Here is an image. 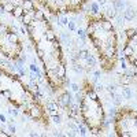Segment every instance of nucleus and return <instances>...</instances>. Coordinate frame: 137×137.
<instances>
[{
    "mask_svg": "<svg viewBox=\"0 0 137 137\" xmlns=\"http://www.w3.org/2000/svg\"><path fill=\"white\" fill-rule=\"evenodd\" d=\"M113 6L115 7V10L118 11V12H122L123 14V11L126 10V8H125V6H126V4H125V0H114L113 1Z\"/></svg>",
    "mask_w": 137,
    "mask_h": 137,
    "instance_id": "f257e3e1",
    "label": "nucleus"
},
{
    "mask_svg": "<svg viewBox=\"0 0 137 137\" xmlns=\"http://www.w3.org/2000/svg\"><path fill=\"white\" fill-rule=\"evenodd\" d=\"M134 17H136V12H134V10L132 7H127L126 10L123 11V18H125V21H133Z\"/></svg>",
    "mask_w": 137,
    "mask_h": 137,
    "instance_id": "f03ea898",
    "label": "nucleus"
},
{
    "mask_svg": "<svg viewBox=\"0 0 137 137\" xmlns=\"http://www.w3.org/2000/svg\"><path fill=\"white\" fill-rule=\"evenodd\" d=\"M25 14H26V10H25L23 7H21V6H17L12 11V15L14 17H17V18H22Z\"/></svg>",
    "mask_w": 137,
    "mask_h": 137,
    "instance_id": "7ed1b4c3",
    "label": "nucleus"
},
{
    "mask_svg": "<svg viewBox=\"0 0 137 137\" xmlns=\"http://www.w3.org/2000/svg\"><path fill=\"white\" fill-rule=\"evenodd\" d=\"M122 96H123V99H132V96H133V93H132V91H130V88L127 85H123L122 88Z\"/></svg>",
    "mask_w": 137,
    "mask_h": 137,
    "instance_id": "20e7f679",
    "label": "nucleus"
},
{
    "mask_svg": "<svg viewBox=\"0 0 137 137\" xmlns=\"http://www.w3.org/2000/svg\"><path fill=\"white\" fill-rule=\"evenodd\" d=\"M89 52H88V49H80L78 52H77V58L78 59H86L89 56Z\"/></svg>",
    "mask_w": 137,
    "mask_h": 137,
    "instance_id": "39448f33",
    "label": "nucleus"
},
{
    "mask_svg": "<svg viewBox=\"0 0 137 137\" xmlns=\"http://www.w3.org/2000/svg\"><path fill=\"white\" fill-rule=\"evenodd\" d=\"M22 7H23L25 10H26V12H27V11L33 10V3H32L30 0H23V3H22Z\"/></svg>",
    "mask_w": 137,
    "mask_h": 137,
    "instance_id": "423d86ee",
    "label": "nucleus"
},
{
    "mask_svg": "<svg viewBox=\"0 0 137 137\" xmlns=\"http://www.w3.org/2000/svg\"><path fill=\"white\" fill-rule=\"evenodd\" d=\"M130 82H132V77L127 74H125L122 78H121V85H129Z\"/></svg>",
    "mask_w": 137,
    "mask_h": 137,
    "instance_id": "0eeeda50",
    "label": "nucleus"
},
{
    "mask_svg": "<svg viewBox=\"0 0 137 137\" xmlns=\"http://www.w3.org/2000/svg\"><path fill=\"white\" fill-rule=\"evenodd\" d=\"M91 11L92 14H97L100 11V7H99V3H96V1H92L91 3Z\"/></svg>",
    "mask_w": 137,
    "mask_h": 137,
    "instance_id": "6e6552de",
    "label": "nucleus"
},
{
    "mask_svg": "<svg viewBox=\"0 0 137 137\" xmlns=\"http://www.w3.org/2000/svg\"><path fill=\"white\" fill-rule=\"evenodd\" d=\"M86 63H88V66H91V67L96 66V58L93 55H89L88 58H86Z\"/></svg>",
    "mask_w": 137,
    "mask_h": 137,
    "instance_id": "1a4fd4ad",
    "label": "nucleus"
},
{
    "mask_svg": "<svg viewBox=\"0 0 137 137\" xmlns=\"http://www.w3.org/2000/svg\"><path fill=\"white\" fill-rule=\"evenodd\" d=\"M8 40H10V43H19V41H18L17 33H14V32H10V33H8Z\"/></svg>",
    "mask_w": 137,
    "mask_h": 137,
    "instance_id": "9d476101",
    "label": "nucleus"
},
{
    "mask_svg": "<svg viewBox=\"0 0 137 137\" xmlns=\"http://www.w3.org/2000/svg\"><path fill=\"white\" fill-rule=\"evenodd\" d=\"M125 33H126L127 38H132V37H134V34H136L137 32H136V29H127V30H125Z\"/></svg>",
    "mask_w": 137,
    "mask_h": 137,
    "instance_id": "9b49d317",
    "label": "nucleus"
},
{
    "mask_svg": "<svg viewBox=\"0 0 137 137\" xmlns=\"http://www.w3.org/2000/svg\"><path fill=\"white\" fill-rule=\"evenodd\" d=\"M102 23H103V27L107 29V30H111V29H113V23H111L110 21H103Z\"/></svg>",
    "mask_w": 137,
    "mask_h": 137,
    "instance_id": "f8f14e48",
    "label": "nucleus"
},
{
    "mask_svg": "<svg viewBox=\"0 0 137 137\" xmlns=\"http://www.w3.org/2000/svg\"><path fill=\"white\" fill-rule=\"evenodd\" d=\"M77 34H78V37L81 38L82 41H84V40L86 38V34H85V32L82 30V29H77Z\"/></svg>",
    "mask_w": 137,
    "mask_h": 137,
    "instance_id": "ddd939ff",
    "label": "nucleus"
},
{
    "mask_svg": "<svg viewBox=\"0 0 137 137\" xmlns=\"http://www.w3.org/2000/svg\"><path fill=\"white\" fill-rule=\"evenodd\" d=\"M47 38L49 41H55V40H56V37H55V34H54V32H52V30L47 32Z\"/></svg>",
    "mask_w": 137,
    "mask_h": 137,
    "instance_id": "4468645a",
    "label": "nucleus"
},
{
    "mask_svg": "<svg viewBox=\"0 0 137 137\" xmlns=\"http://www.w3.org/2000/svg\"><path fill=\"white\" fill-rule=\"evenodd\" d=\"M14 4H11V3H7V4H4V11H10V12H12L14 11Z\"/></svg>",
    "mask_w": 137,
    "mask_h": 137,
    "instance_id": "2eb2a0df",
    "label": "nucleus"
},
{
    "mask_svg": "<svg viewBox=\"0 0 137 137\" xmlns=\"http://www.w3.org/2000/svg\"><path fill=\"white\" fill-rule=\"evenodd\" d=\"M29 68H30L33 73H37V74H40V68H38V66L36 65V63H33V65L29 66Z\"/></svg>",
    "mask_w": 137,
    "mask_h": 137,
    "instance_id": "dca6fc26",
    "label": "nucleus"
},
{
    "mask_svg": "<svg viewBox=\"0 0 137 137\" xmlns=\"http://www.w3.org/2000/svg\"><path fill=\"white\" fill-rule=\"evenodd\" d=\"M65 75H66V68H65V66H60V68H59V73H58V77L63 78Z\"/></svg>",
    "mask_w": 137,
    "mask_h": 137,
    "instance_id": "f3484780",
    "label": "nucleus"
},
{
    "mask_svg": "<svg viewBox=\"0 0 137 137\" xmlns=\"http://www.w3.org/2000/svg\"><path fill=\"white\" fill-rule=\"evenodd\" d=\"M73 70H74L75 73H82V71H84V68L81 67V65H77V63H74V66H73Z\"/></svg>",
    "mask_w": 137,
    "mask_h": 137,
    "instance_id": "a211bd4d",
    "label": "nucleus"
},
{
    "mask_svg": "<svg viewBox=\"0 0 137 137\" xmlns=\"http://www.w3.org/2000/svg\"><path fill=\"white\" fill-rule=\"evenodd\" d=\"M67 23H68L67 17H62V18H60V21H59V25H60V26H66Z\"/></svg>",
    "mask_w": 137,
    "mask_h": 137,
    "instance_id": "6ab92c4d",
    "label": "nucleus"
},
{
    "mask_svg": "<svg viewBox=\"0 0 137 137\" xmlns=\"http://www.w3.org/2000/svg\"><path fill=\"white\" fill-rule=\"evenodd\" d=\"M29 85H30V88L33 89V91H38V84H37L36 81H34V80H32Z\"/></svg>",
    "mask_w": 137,
    "mask_h": 137,
    "instance_id": "aec40b11",
    "label": "nucleus"
},
{
    "mask_svg": "<svg viewBox=\"0 0 137 137\" xmlns=\"http://www.w3.org/2000/svg\"><path fill=\"white\" fill-rule=\"evenodd\" d=\"M52 119H54V123H56V125H59V123H62V118H60V115H58V114H55Z\"/></svg>",
    "mask_w": 137,
    "mask_h": 137,
    "instance_id": "412c9836",
    "label": "nucleus"
},
{
    "mask_svg": "<svg viewBox=\"0 0 137 137\" xmlns=\"http://www.w3.org/2000/svg\"><path fill=\"white\" fill-rule=\"evenodd\" d=\"M36 18H38V19H44V14H43V11L36 10Z\"/></svg>",
    "mask_w": 137,
    "mask_h": 137,
    "instance_id": "4be33fe9",
    "label": "nucleus"
},
{
    "mask_svg": "<svg viewBox=\"0 0 137 137\" xmlns=\"http://www.w3.org/2000/svg\"><path fill=\"white\" fill-rule=\"evenodd\" d=\"M71 91H73V92H78V91H80V85H78V84H71Z\"/></svg>",
    "mask_w": 137,
    "mask_h": 137,
    "instance_id": "5701e85b",
    "label": "nucleus"
},
{
    "mask_svg": "<svg viewBox=\"0 0 137 137\" xmlns=\"http://www.w3.org/2000/svg\"><path fill=\"white\" fill-rule=\"evenodd\" d=\"M108 114H110V116H115L116 108H115V107H111V108H110V111H108Z\"/></svg>",
    "mask_w": 137,
    "mask_h": 137,
    "instance_id": "b1692460",
    "label": "nucleus"
},
{
    "mask_svg": "<svg viewBox=\"0 0 137 137\" xmlns=\"http://www.w3.org/2000/svg\"><path fill=\"white\" fill-rule=\"evenodd\" d=\"M67 26H68V30H75V25H74V22H68Z\"/></svg>",
    "mask_w": 137,
    "mask_h": 137,
    "instance_id": "393cba45",
    "label": "nucleus"
},
{
    "mask_svg": "<svg viewBox=\"0 0 137 137\" xmlns=\"http://www.w3.org/2000/svg\"><path fill=\"white\" fill-rule=\"evenodd\" d=\"M89 96H91V97H92V99H97V95H96V92L95 91H89Z\"/></svg>",
    "mask_w": 137,
    "mask_h": 137,
    "instance_id": "a878e982",
    "label": "nucleus"
},
{
    "mask_svg": "<svg viewBox=\"0 0 137 137\" xmlns=\"http://www.w3.org/2000/svg\"><path fill=\"white\" fill-rule=\"evenodd\" d=\"M3 96H6L7 99H11V92L10 91H3Z\"/></svg>",
    "mask_w": 137,
    "mask_h": 137,
    "instance_id": "bb28decb",
    "label": "nucleus"
},
{
    "mask_svg": "<svg viewBox=\"0 0 137 137\" xmlns=\"http://www.w3.org/2000/svg\"><path fill=\"white\" fill-rule=\"evenodd\" d=\"M8 130H10V133H11V134H15V132H17L15 126H12V125H10V126H8Z\"/></svg>",
    "mask_w": 137,
    "mask_h": 137,
    "instance_id": "cd10ccee",
    "label": "nucleus"
},
{
    "mask_svg": "<svg viewBox=\"0 0 137 137\" xmlns=\"http://www.w3.org/2000/svg\"><path fill=\"white\" fill-rule=\"evenodd\" d=\"M8 114H11V115L17 116L18 115V110H8Z\"/></svg>",
    "mask_w": 137,
    "mask_h": 137,
    "instance_id": "c85d7f7f",
    "label": "nucleus"
},
{
    "mask_svg": "<svg viewBox=\"0 0 137 137\" xmlns=\"http://www.w3.org/2000/svg\"><path fill=\"white\" fill-rule=\"evenodd\" d=\"M93 78H95V81H97V80L100 78V71H99V70H97V71H95V77H93Z\"/></svg>",
    "mask_w": 137,
    "mask_h": 137,
    "instance_id": "c756f323",
    "label": "nucleus"
},
{
    "mask_svg": "<svg viewBox=\"0 0 137 137\" xmlns=\"http://www.w3.org/2000/svg\"><path fill=\"white\" fill-rule=\"evenodd\" d=\"M97 3H99L100 6H106V4H107V0H97Z\"/></svg>",
    "mask_w": 137,
    "mask_h": 137,
    "instance_id": "7c9ffc66",
    "label": "nucleus"
},
{
    "mask_svg": "<svg viewBox=\"0 0 137 137\" xmlns=\"http://www.w3.org/2000/svg\"><path fill=\"white\" fill-rule=\"evenodd\" d=\"M0 122H3V123H6L7 122V119H6V116L3 115V114H1V115H0Z\"/></svg>",
    "mask_w": 137,
    "mask_h": 137,
    "instance_id": "2f4dec72",
    "label": "nucleus"
},
{
    "mask_svg": "<svg viewBox=\"0 0 137 137\" xmlns=\"http://www.w3.org/2000/svg\"><path fill=\"white\" fill-rule=\"evenodd\" d=\"M96 89H97V91H103V89H104V86L100 85V84H97V85H96Z\"/></svg>",
    "mask_w": 137,
    "mask_h": 137,
    "instance_id": "473e14b6",
    "label": "nucleus"
},
{
    "mask_svg": "<svg viewBox=\"0 0 137 137\" xmlns=\"http://www.w3.org/2000/svg\"><path fill=\"white\" fill-rule=\"evenodd\" d=\"M30 136H33V137H34V136H38V133H37V132H36V133H34V132H32Z\"/></svg>",
    "mask_w": 137,
    "mask_h": 137,
    "instance_id": "72a5a7b5",
    "label": "nucleus"
},
{
    "mask_svg": "<svg viewBox=\"0 0 137 137\" xmlns=\"http://www.w3.org/2000/svg\"><path fill=\"white\" fill-rule=\"evenodd\" d=\"M133 66H134V67H137V59H136V60H134V63H133Z\"/></svg>",
    "mask_w": 137,
    "mask_h": 137,
    "instance_id": "f704fd0d",
    "label": "nucleus"
},
{
    "mask_svg": "<svg viewBox=\"0 0 137 137\" xmlns=\"http://www.w3.org/2000/svg\"><path fill=\"white\" fill-rule=\"evenodd\" d=\"M0 15H1V12H0Z\"/></svg>",
    "mask_w": 137,
    "mask_h": 137,
    "instance_id": "c9c22d12",
    "label": "nucleus"
}]
</instances>
